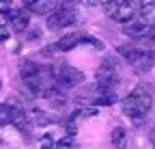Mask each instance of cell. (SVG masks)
Wrapping results in <instances>:
<instances>
[{
  "instance_id": "1",
  "label": "cell",
  "mask_w": 155,
  "mask_h": 149,
  "mask_svg": "<svg viewBox=\"0 0 155 149\" xmlns=\"http://www.w3.org/2000/svg\"><path fill=\"white\" fill-rule=\"evenodd\" d=\"M123 32L140 43H155V11L153 7H142L140 13L129 24H125Z\"/></svg>"
},
{
  "instance_id": "2",
  "label": "cell",
  "mask_w": 155,
  "mask_h": 149,
  "mask_svg": "<svg viewBox=\"0 0 155 149\" xmlns=\"http://www.w3.org/2000/svg\"><path fill=\"white\" fill-rule=\"evenodd\" d=\"M151 108H153V97H151V93L147 89H142V86H136L129 95L123 97V113L134 123H140L149 115Z\"/></svg>"
},
{
  "instance_id": "3",
  "label": "cell",
  "mask_w": 155,
  "mask_h": 149,
  "mask_svg": "<svg viewBox=\"0 0 155 149\" xmlns=\"http://www.w3.org/2000/svg\"><path fill=\"white\" fill-rule=\"evenodd\" d=\"M116 52L136 69V71H149L155 65V50L138 48V46H119Z\"/></svg>"
},
{
  "instance_id": "4",
  "label": "cell",
  "mask_w": 155,
  "mask_h": 149,
  "mask_svg": "<svg viewBox=\"0 0 155 149\" xmlns=\"http://www.w3.org/2000/svg\"><path fill=\"white\" fill-rule=\"evenodd\" d=\"M52 73V80L56 86H63V89H73V86H80L84 82V73L80 69L71 67L69 63H58L50 67Z\"/></svg>"
},
{
  "instance_id": "5",
  "label": "cell",
  "mask_w": 155,
  "mask_h": 149,
  "mask_svg": "<svg viewBox=\"0 0 155 149\" xmlns=\"http://www.w3.org/2000/svg\"><path fill=\"white\" fill-rule=\"evenodd\" d=\"M116 84H119V65H116L114 59H106L99 67H97L95 73V86L108 91V93H116Z\"/></svg>"
},
{
  "instance_id": "6",
  "label": "cell",
  "mask_w": 155,
  "mask_h": 149,
  "mask_svg": "<svg viewBox=\"0 0 155 149\" xmlns=\"http://www.w3.org/2000/svg\"><path fill=\"white\" fill-rule=\"evenodd\" d=\"M80 43H86V46H93L95 50H101L104 48V43L99 41V39H95V37H91V35H84V32H71V35H65V37H61V39L56 41V50H61V52H69V50H73L75 46H80Z\"/></svg>"
},
{
  "instance_id": "7",
  "label": "cell",
  "mask_w": 155,
  "mask_h": 149,
  "mask_svg": "<svg viewBox=\"0 0 155 149\" xmlns=\"http://www.w3.org/2000/svg\"><path fill=\"white\" fill-rule=\"evenodd\" d=\"M78 102L80 104H93V106H112L116 102V93H108V91H101V89L93 86V91L80 93Z\"/></svg>"
},
{
  "instance_id": "8",
  "label": "cell",
  "mask_w": 155,
  "mask_h": 149,
  "mask_svg": "<svg viewBox=\"0 0 155 149\" xmlns=\"http://www.w3.org/2000/svg\"><path fill=\"white\" fill-rule=\"evenodd\" d=\"M75 22V11L71 7H61V9H56L50 13L48 17V28L52 30H61V28H67Z\"/></svg>"
},
{
  "instance_id": "9",
  "label": "cell",
  "mask_w": 155,
  "mask_h": 149,
  "mask_svg": "<svg viewBox=\"0 0 155 149\" xmlns=\"http://www.w3.org/2000/svg\"><path fill=\"white\" fill-rule=\"evenodd\" d=\"M22 5L26 7L28 13H37V15H45L56 11L58 0H22Z\"/></svg>"
},
{
  "instance_id": "10",
  "label": "cell",
  "mask_w": 155,
  "mask_h": 149,
  "mask_svg": "<svg viewBox=\"0 0 155 149\" xmlns=\"http://www.w3.org/2000/svg\"><path fill=\"white\" fill-rule=\"evenodd\" d=\"M9 20H11V26H13L17 32H22V30H26L28 24H30V13H28L26 9H15V11L9 15Z\"/></svg>"
},
{
  "instance_id": "11",
  "label": "cell",
  "mask_w": 155,
  "mask_h": 149,
  "mask_svg": "<svg viewBox=\"0 0 155 149\" xmlns=\"http://www.w3.org/2000/svg\"><path fill=\"white\" fill-rule=\"evenodd\" d=\"M13 125L19 130V132H24V134L30 132V117H28V113L24 108L13 106Z\"/></svg>"
},
{
  "instance_id": "12",
  "label": "cell",
  "mask_w": 155,
  "mask_h": 149,
  "mask_svg": "<svg viewBox=\"0 0 155 149\" xmlns=\"http://www.w3.org/2000/svg\"><path fill=\"white\" fill-rule=\"evenodd\" d=\"M110 138H112L114 149H125V145H127V132H125V127H114Z\"/></svg>"
},
{
  "instance_id": "13",
  "label": "cell",
  "mask_w": 155,
  "mask_h": 149,
  "mask_svg": "<svg viewBox=\"0 0 155 149\" xmlns=\"http://www.w3.org/2000/svg\"><path fill=\"white\" fill-rule=\"evenodd\" d=\"M13 123V104H0V127Z\"/></svg>"
},
{
  "instance_id": "14",
  "label": "cell",
  "mask_w": 155,
  "mask_h": 149,
  "mask_svg": "<svg viewBox=\"0 0 155 149\" xmlns=\"http://www.w3.org/2000/svg\"><path fill=\"white\" fill-rule=\"evenodd\" d=\"M17 7L11 2V0H0V15H5V17H9L13 11H15Z\"/></svg>"
},
{
  "instance_id": "15",
  "label": "cell",
  "mask_w": 155,
  "mask_h": 149,
  "mask_svg": "<svg viewBox=\"0 0 155 149\" xmlns=\"http://www.w3.org/2000/svg\"><path fill=\"white\" fill-rule=\"evenodd\" d=\"M54 149H73V141H71V136H65V138H61L56 143V147Z\"/></svg>"
},
{
  "instance_id": "16",
  "label": "cell",
  "mask_w": 155,
  "mask_h": 149,
  "mask_svg": "<svg viewBox=\"0 0 155 149\" xmlns=\"http://www.w3.org/2000/svg\"><path fill=\"white\" fill-rule=\"evenodd\" d=\"M41 149H54V138H52L50 134H45V136L41 138Z\"/></svg>"
},
{
  "instance_id": "17",
  "label": "cell",
  "mask_w": 155,
  "mask_h": 149,
  "mask_svg": "<svg viewBox=\"0 0 155 149\" xmlns=\"http://www.w3.org/2000/svg\"><path fill=\"white\" fill-rule=\"evenodd\" d=\"M7 39H9V30H7V26H5V24H0V43L7 41Z\"/></svg>"
},
{
  "instance_id": "18",
  "label": "cell",
  "mask_w": 155,
  "mask_h": 149,
  "mask_svg": "<svg viewBox=\"0 0 155 149\" xmlns=\"http://www.w3.org/2000/svg\"><path fill=\"white\" fill-rule=\"evenodd\" d=\"M65 2H67V7H69V2H78V0H65Z\"/></svg>"
},
{
  "instance_id": "19",
  "label": "cell",
  "mask_w": 155,
  "mask_h": 149,
  "mask_svg": "<svg viewBox=\"0 0 155 149\" xmlns=\"http://www.w3.org/2000/svg\"><path fill=\"white\" fill-rule=\"evenodd\" d=\"M0 86H2V82H0Z\"/></svg>"
},
{
  "instance_id": "20",
  "label": "cell",
  "mask_w": 155,
  "mask_h": 149,
  "mask_svg": "<svg viewBox=\"0 0 155 149\" xmlns=\"http://www.w3.org/2000/svg\"><path fill=\"white\" fill-rule=\"evenodd\" d=\"M0 143H2V141H0Z\"/></svg>"
}]
</instances>
